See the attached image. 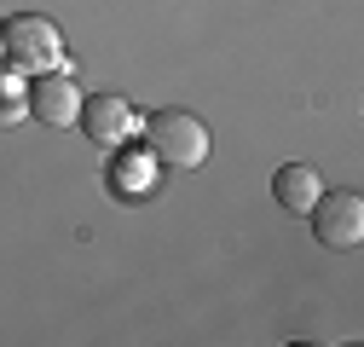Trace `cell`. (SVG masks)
I'll return each mask as SVG.
<instances>
[{
	"label": "cell",
	"mask_w": 364,
	"mask_h": 347,
	"mask_svg": "<svg viewBox=\"0 0 364 347\" xmlns=\"http://www.w3.org/2000/svg\"><path fill=\"white\" fill-rule=\"evenodd\" d=\"M0 58H6V70L18 75H47V70H64V35L53 18L41 12H18L0 23Z\"/></svg>",
	"instance_id": "cell-1"
},
{
	"label": "cell",
	"mask_w": 364,
	"mask_h": 347,
	"mask_svg": "<svg viewBox=\"0 0 364 347\" xmlns=\"http://www.w3.org/2000/svg\"><path fill=\"white\" fill-rule=\"evenodd\" d=\"M139 134L151 139V156L168 168H203L208 162V127L186 110H156L151 122H139Z\"/></svg>",
	"instance_id": "cell-2"
},
{
	"label": "cell",
	"mask_w": 364,
	"mask_h": 347,
	"mask_svg": "<svg viewBox=\"0 0 364 347\" xmlns=\"http://www.w3.org/2000/svg\"><path fill=\"white\" fill-rule=\"evenodd\" d=\"M306 220H312V237L324 249H358L364 243V197L353 186L318 191V203L306 208Z\"/></svg>",
	"instance_id": "cell-3"
},
{
	"label": "cell",
	"mask_w": 364,
	"mask_h": 347,
	"mask_svg": "<svg viewBox=\"0 0 364 347\" xmlns=\"http://www.w3.org/2000/svg\"><path fill=\"white\" fill-rule=\"evenodd\" d=\"M81 134L93 139L99 151H122L127 139H139V110H133L122 93H99V99H81Z\"/></svg>",
	"instance_id": "cell-4"
},
{
	"label": "cell",
	"mask_w": 364,
	"mask_h": 347,
	"mask_svg": "<svg viewBox=\"0 0 364 347\" xmlns=\"http://www.w3.org/2000/svg\"><path fill=\"white\" fill-rule=\"evenodd\" d=\"M35 122H47V127H75L81 116V87L64 75V70H47V75H35L29 81V105H23Z\"/></svg>",
	"instance_id": "cell-5"
},
{
	"label": "cell",
	"mask_w": 364,
	"mask_h": 347,
	"mask_svg": "<svg viewBox=\"0 0 364 347\" xmlns=\"http://www.w3.org/2000/svg\"><path fill=\"white\" fill-rule=\"evenodd\" d=\"M318 191H324V180H318V168H306V162H284L278 174H272V197H278L289 214H306L318 203Z\"/></svg>",
	"instance_id": "cell-6"
}]
</instances>
